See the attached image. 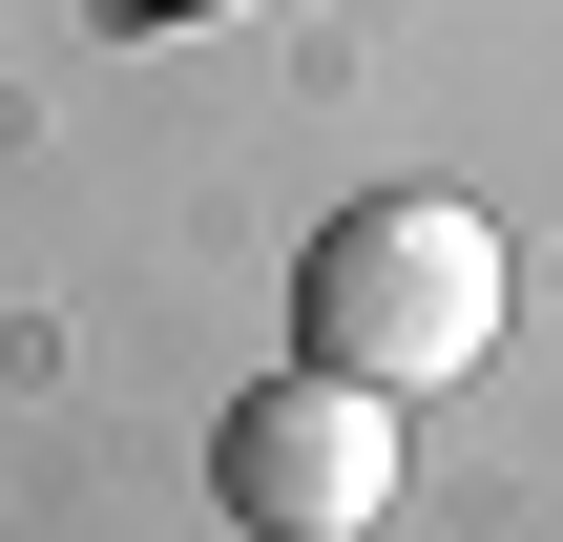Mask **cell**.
I'll return each instance as SVG.
<instances>
[{"label": "cell", "mask_w": 563, "mask_h": 542, "mask_svg": "<svg viewBox=\"0 0 563 542\" xmlns=\"http://www.w3.org/2000/svg\"><path fill=\"white\" fill-rule=\"evenodd\" d=\"M501 313H522V272H501V209H460V188H376V209H334L313 251H292V334H313V376H355V397H460L481 355H501Z\"/></svg>", "instance_id": "1"}, {"label": "cell", "mask_w": 563, "mask_h": 542, "mask_svg": "<svg viewBox=\"0 0 563 542\" xmlns=\"http://www.w3.org/2000/svg\"><path fill=\"white\" fill-rule=\"evenodd\" d=\"M209 501L251 542H376L397 522V397H355V376H251L230 397V439H209Z\"/></svg>", "instance_id": "2"}]
</instances>
